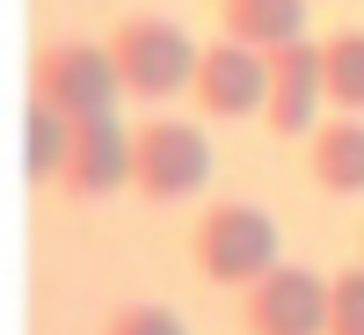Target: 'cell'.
<instances>
[{
  "mask_svg": "<svg viewBox=\"0 0 364 335\" xmlns=\"http://www.w3.org/2000/svg\"><path fill=\"white\" fill-rule=\"evenodd\" d=\"M102 51H109V66H117V87L139 95V102H168L197 73V44L182 37L168 15H124Z\"/></svg>",
  "mask_w": 364,
  "mask_h": 335,
  "instance_id": "cell-1",
  "label": "cell"
},
{
  "mask_svg": "<svg viewBox=\"0 0 364 335\" xmlns=\"http://www.w3.org/2000/svg\"><path fill=\"white\" fill-rule=\"evenodd\" d=\"M190 262L211 285H240L248 292L262 270H277V226L262 204H211L190 226Z\"/></svg>",
  "mask_w": 364,
  "mask_h": 335,
  "instance_id": "cell-2",
  "label": "cell"
},
{
  "mask_svg": "<svg viewBox=\"0 0 364 335\" xmlns=\"http://www.w3.org/2000/svg\"><path fill=\"white\" fill-rule=\"evenodd\" d=\"M211 182V146L197 124H175V117H146L132 132V190H146L154 204L197 197Z\"/></svg>",
  "mask_w": 364,
  "mask_h": 335,
  "instance_id": "cell-3",
  "label": "cell"
},
{
  "mask_svg": "<svg viewBox=\"0 0 364 335\" xmlns=\"http://www.w3.org/2000/svg\"><path fill=\"white\" fill-rule=\"evenodd\" d=\"M29 102H44L58 117H102L117 102V66L102 44H44L37 58H29Z\"/></svg>",
  "mask_w": 364,
  "mask_h": 335,
  "instance_id": "cell-4",
  "label": "cell"
},
{
  "mask_svg": "<svg viewBox=\"0 0 364 335\" xmlns=\"http://www.w3.org/2000/svg\"><path fill=\"white\" fill-rule=\"evenodd\" d=\"M321 110H328V95H321V44L291 37L277 51H262V124L277 139H306L321 124Z\"/></svg>",
  "mask_w": 364,
  "mask_h": 335,
  "instance_id": "cell-5",
  "label": "cell"
},
{
  "mask_svg": "<svg viewBox=\"0 0 364 335\" xmlns=\"http://www.w3.org/2000/svg\"><path fill=\"white\" fill-rule=\"evenodd\" d=\"M328 321V277L299 262H277L240 292V328L248 335H321Z\"/></svg>",
  "mask_w": 364,
  "mask_h": 335,
  "instance_id": "cell-6",
  "label": "cell"
},
{
  "mask_svg": "<svg viewBox=\"0 0 364 335\" xmlns=\"http://www.w3.org/2000/svg\"><path fill=\"white\" fill-rule=\"evenodd\" d=\"M117 182H132V132L117 117H73L66 161H58V190L66 197H109Z\"/></svg>",
  "mask_w": 364,
  "mask_h": 335,
  "instance_id": "cell-7",
  "label": "cell"
},
{
  "mask_svg": "<svg viewBox=\"0 0 364 335\" xmlns=\"http://www.w3.org/2000/svg\"><path fill=\"white\" fill-rule=\"evenodd\" d=\"M190 95L204 117H226V124H240V117H262V51L248 44H197V73H190Z\"/></svg>",
  "mask_w": 364,
  "mask_h": 335,
  "instance_id": "cell-8",
  "label": "cell"
},
{
  "mask_svg": "<svg viewBox=\"0 0 364 335\" xmlns=\"http://www.w3.org/2000/svg\"><path fill=\"white\" fill-rule=\"evenodd\" d=\"M306 168L328 197H364V117H328L306 132Z\"/></svg>",
  "mask_w": 364,
  "mask_h": 335,
  "instance_id": "cell-9",
  "label": "cell"
},
{
  "mask_svg": "<svg viewBox=\"0 0 364 335\" xmlns=\"http://www.w3.org/2000/svg\"><path fill=\"white\" fill-rule=\"evenodd\" d=\"M219 37L248 51H277L291 37H306V0H219Z\"/></svg>",
  "mask_w": 364,
  "mask_h": 335,
  "instance_id": "cell-10",
  "label": "cell"
},
{
  "mask_svg": "<svg viewBox=\"0 0 364 335\" xmlns=\"http://www.w3.org/2000/svg\"><path fill=\"white\" fill-rule=\"evenodd\" d=\"M321 95L343 117L364 110V29H336V37L321 44Z\"/></svg>",
  "mask_w": 364,
  "mask_h": 335,
  "instance_id": "cell-11",
  "label": "cell"
},
{
  "mask_svg": "<svg viewBox=\"0 0 364 335\" xmlns=\"http://www.w3.org/2000/svg\"><path fill=\"white\" fill-rule=\"evenodd\" d=\"M66 132H73V117H58V110H44V102H29V117H22V175H29V182H58Z\"/></svg>",
  "mask_w": 364,
  "mask_h": 335,
  "instance_id": "cell-12",
  "label": "cell"
},
{
  "mask_svg": "<svg viewBox=\"0 0 364 335\" xmlns=\"http://www.w3.org/2000/svg\"><path fill=\"white\" fill-rule=\"evenodd\" d=\"M321 335H364V262L343 270V277H328V321Z\"/></svg>",
  "mask_w": 364,
  "mask_h": 335,
  "instance_id": "cell-13",
  "label": "cell"
},
{
  "mask_svg": "<svg viewBox=\"0 0 364 335\" xmlns=\"http://www.w3.org/2000/svg\"><path fill=\"white\" fill-rule=\"evenodd\" d=\"M102 335H190V328H182V314L154 307V299H139V307H117V314L102 321Z\"/></svg>",
  "mask_w": 364,
  "mask_h": 335,
  "instance_id": "cell-14",
  "label": "cell"
}]
</instances>
